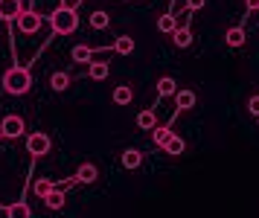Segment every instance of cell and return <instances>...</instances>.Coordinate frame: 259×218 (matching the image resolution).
Here are the masks:
<instances>
[{
    "mask_svg": "<svg viewBox=\"0 0 259 218\" xmlns=\"http://www.w3.org/2000/svg\"><path fill=\"white\" fill-rule=\"evenodd\" d=\"M29 88H32V76H29L26 67H12L3 73V91L6 93L24 96V93H29Z\"/></svg>",
    "mask_w": 259,
    "mask_h": 218,
    "instance_id": "1",
    "label": "cell"
},
{
    "mask_svg": "<svg viewBox=\"0 0 259 218\" xmlns=\"http://www.w3.org/2000/svg\"><path fill=\"white\" fill-rule=\"evenodd\" d=\"M50 23H53V32L70 35V32H76V26H79V15H76V9H70V6H61V9H56L50 15Z\"/></svg>",
    "mask_w": 259,
    "mask_h": 218,
    "instance_id": "2",
    "label": "cell"
},
{
    "mask_svg": "<svg viewBox=\"0 0 259 218\" xmlns=\"http://www.w3.org/2000/svg\"><path fill=\"white\" fill-rule=\"evenodd\" d=\"M50 146H53V140H50L47 134H41V131H35V134L26 137V151H29L32 157H44L50 151Z\"/></svg>",
    "mask_w": 259,
    "mask_h": 218,
    "instance_id": "3",
    "label": "cell"
},
{
    "mask_svg": "<svg viewBox=\"0 0 259 218\" xmlns=\"http://www.w3.org/2000/svg\"><path fill=\"white\" fill-rule=\"evenodd\" d=\"M24 119L21 116H15V114H9V116H3V122H0V134L6 140H18L21 134H24Z\"/></svg>",
    "mask_w": 259,
    "mask_h": 218,
    "instance_id": "4",
    "label": "cell"
},
{
    "mask_svg": "<svg viewBox=\"0 0 259 218\" xmlns=\"http://www.w3.org/2000/svg\"><path fill=\"white\" fill-rule=\"evenodd\" d=\"M18 29H21V32H26V35L38 32V29H41V15H38V12H32V9H24L21 15H18Z\"/></svg>",
    "mask_w": 259,
    "mask_h": 218,
    "instance_id": "5",
    "label": "cell"
},
{
    "mask_svg": "<svg viewBox=\"0 0 259 218\" xmlns=\"http://www.w3.org/2000/svg\"><path fill=\"white\" fill-rule=\"evenodd\" d=\"M21 12H24V0H0V21H18Z\"/></svg>",
    "mask_w": 259,
    "mask_h": 218,
    "instance_id": "6",
    "label": "cell"
},
{
    "mask_svg": "<svg viewBox=\"0 0 259 218\" xmlns=\"http://www.w3.org/2000/svg\"><path fill=\"white\" fill-rule=\"evenodd\" d=\"M96 178H99V169H96L94 163H82L79 172H76V181H79V184H94Z\"/></svg>",
    "mask_w": 259,
    "mask_h": 218,
    "instance_id": "7",
    "label": "cell"
},
{
    "mask_svg": "<svg viewBox=\"0 0 259 218\" xmlns=\"http://www.w3.org/2000/svg\"><path fill=\"white\" fill-rule=\"evenodd\" d=\"M70 58L76 61V64H91V58H94V50H91V47H84V44H79V47H73Z\"/></svg>",
    "mask_w": 259,
    "mask_h": 218,
    "instance_id": "8",
    "label": "cell"
},
{
    "mask_svg": "<svg viewBox=\"0 0 259 218\" xmlns=\"http://www.w3.org/2000/svg\"><path fill=\"white\" fill-rule=\"evenodd\" d=\"M29 215H32V209H29V204H24V201L6 207V218H29Z\"/></svg>",
    "mask_w": 259,
    "mask_h": 218,
    "instance_id": "9",
    "label": "cell"
},
{
    "mask_svg": "<svg viewBox=\"0 0 259 218\" xmlns=\"http://www.w3.org/2000/svg\"><path fill=\"white\" fill-rule=\"evenodd\" d=\"M137 128H143V131H154V128H157V116H154V111H143V114H137Z\"/></svg>",
    "mask_w": 259,
    "mask_h": 218,
    "instance_id": "10",
    "label": "cell"
},
{
    "mask_svg": "<svg viewBox=\"0 0 259 218\" xmlns=\"http://www.w3.org/2000/svg\"><path fill=\"white\" fill-rule=\"evenodd\" d=\"M114 50H117L119 56H131L134 53V38L131 35H119L117 41H114Z\"/></svg>",
    "mask_w": 259,
    "mask_h": 218,
    "instance_id": "11",
    "label": "cell"
},
{
    "mask_svg": "<svg viewBox=\"0 0 259 218\" xmlns=\"http://www.w3.org/2000/svg\"><path fill=\"white\" fill-rule=\"evenodd\" d=\"M140 163H143V154L137 149H125L122 151V166H125V169H137Z\"/></svg>",
    "mask_w": 259,
    "mask_h": 218,
    "instance_id": "12",
    "label": "cell"
},
{
    "mask_svg": "<svg viewBox=\"0 0 259 218\" xmlns=\"http://www.w3.org/2000/svg\"><path fill=\"white\" fill-rule=\"evenodd\" d=\"M53 189H56V186H53V181H50V178H38L35 184H32V192H35L41 201H44V198H47Z\"/></svg>",
    "mask_w": 259,
    "mask_h": 218,
    "instance_id": "13",
    "label": "cell"
},
{
    "mask_svg": "<svg viewBox=\"0 0 259 218\" xmlns=\"http://www.w3.org/2000/svg\"><path fill=\"white\" fill-rule=\"evenodd\" d=\"M224 41H227V47H242V44H245V29H242V26H233V29H227Z\"/></svg>",
    "mask_w": 259,
    "mask_h": 218,
    "instance_id": "14",
    "label": "cell"
},
{
    "mask_svg": "<svg viewBox=\"0 0 259 218\" xmlns=\"http://www.w3.org/2000/svg\"><path fill=\"white\" fill-rule=\"evenodd\" d=\"M88 76H91V79H96V81L108 79V64H105V61H91V67H88Z\"/></svg>",
    "mask_w": 259,
    "mask_h": 218,
    "instance_id": "15",
    "label": "cell"
},
{
    "mask_svg": "<svg viewBox=\"0 0 259 218\" xmlns=\"http://www.w3.org/2000/svg\"><path fill=\"white\" fill-rule=\"evenodd\" d=\"M175 102H178L181 111H189V108L195 105V93H192V91H178L175 93Z\"/></svg>",
    "mask_w": 259,
    "mask_h": 218,
    "instance_id": "16",
    "label": "cell"
},
{
    "mask_svg": "<svg viewBox=\"0 0 259 218\" xmlns=\"http://www.w3.org/2000/svg\"><path fill=\"white\" fill-rule=\"evenodd\" d=\"M184 149H187V143H184L181 137H175V134L166 140V146H163L166 154H184Z\"/></svg>",
    "mask_w": 259,
    "mask_h": 218,
    "instance_id": "17",
    "label": "cell"
},
{
    "mask_svg": "<svg viewBox=\"0 0 259 218\" xmlns=\"http://www.w3.org/2000/svg\"><path fill=\"white\" fill-rule=\"evenodd\" d=\"M157 93H160V96H172V93H178L175 79H172V76H163V79L157 81Z\"/></svg>",
    "mask_w": 259,
    "mask_h": 218,
    "instance_id": "18",
    "label": "cell"
},
{
    "mask_svg": "<svg viewBox=\"0 0 259 218\" xmlns=\"http://www.w3.org/2000/svg\"><path fill=\"white\" fill-rule=\"evenodd\" d=\"M131 99H134V93H131L128 84H119L117 91H114V102H117V105H128Z\"/></svg>",
    "mask_w": 259,
    "mask_h": 218,
    "instance_id": "19",
    "label": "cell"
},
{
    "mask_svg": "<svg viewBox=\"0 0 259 218\" xmlns=\"http://www.w3.org/2000/svg\"><path fill=\"white\" fill-rule=\"evenodd\" d=\"M44 204H47L50 209H61L64 207V192H61V189H53V192L44 198Z\"/></svg>",
    "mask_w": 259,
    "mask_h": 218,
    "instance_id": "20",
    "label": "cell"
},
{
    "mask_svg": "<svg viewBox=\"0 0 259 218\" xmlns=\"http://www.w3.org/2000/svg\"><path fill=\"white\" fill-rule=\"evenodd\" d=\"M50 84H53V91H67L70 88V76L67 73H53V79H50Z\"/></svg>",
    "mask_w": 259,
    "mask_h": 218,
    "instance_id": "21",
    "label": "cell"
},
{
    "mask_svg": "<svg viewBox=\"0 0 259 218\" xmlns=\"http://www.w3.org/2000/svg\"><path fill=\"white\" fill-rule=\"evenodd\" d=\"M172 38H175V47H181V50L192 44V32H189V29H175Z\"/></svg>",
    "mask_w": 259,
    "mask_h": 218,
    "instance_id": "22",
    "label": "cell"
},
{
    "mask_svg": "<svg viewBox=\"0 0 259 218\" xmlns=\"http://www.w3.org/2000/svg\"><path fill=\"white\" fill-rule=\"evenodd\" d=\"M157 29H160V32H175L178 29L175 18H172V15H160V18H157Z\"/></svg>",
    "mask_w": 259,
    "mask_h": 218,
    "instance_id": "23",
    "label": "cell"
},
{
    "mask_svg": "<svg viewBox=\"0 0 259 218\" xmlns=\"http://www.w3.org/2000/svg\"><path fill=\"white\" fill-rule=\"evenodd\" d=\"M108 21H111V18H108V12H102V9L91 15V26H94V29H105Z\"/></svg>",
    "mask_w": 259,
    "mask_h": 218,
    "instance_id": "24",
    "label": "cell"
},
{
    "mask_svg": "<svg viewBox=\"0 0 259 218\" xmlns=\"http://www.w3.org/2000/svg\"><path fill=\"white\" fill-rule=\"evenodd\" d=\"M169 137H172L169 128H154V143H157V146H166V140Z\"/></svg>",
    "mask_w": 259,
    "mask_h": 218,
    "instance_id": "25",
    "label": "cell"
},
{
    "mask_svg": "<svg viewBox=\"0 0 259 218\" xmlns=\"http://www.w3.org/2000/svg\"><path fill=\"white\" fill-rule=\"evenodd\" d=\"M247 111H250L253 116H259V96H253V99L247 102Z\"/></svg>",
    "mask_w": 259,
    "mask_h": 218,
    "instance_id": "26",
    "label": "cell"
},
{
    "mask_svg": "<svg viewBox=\"0 0 259 218\" xmlns=\"http://www.w3.org/2000/svg\"><path fill=\"white\" fill-rule=\"evenodd\" d=\"M204 3H207V0H187V6H189L192 12H195V9H204Z\"/></svg>",
    "mask_w": 259,
    "mask_h": 218,
    "instance_id": "27",
    "label": "cell"
},
{
    "mask_svg": "<svg viewBox=\"0 0 259 218\" xmlns=\"http://www.w3.org/2000/svg\"><path fill=\"white\" fill-rule=\"evenodd\" d=\"M247 12H259V0H245Z\"/></svg>",
    "mask_w": 259,
    "mask_h": 218,
    "instance_id": "28",
    "label": "cell"
}]
</instances>
